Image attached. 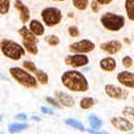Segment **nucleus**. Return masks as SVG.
Instances as JSON below:
<instances>
[{
    "label": "nucleus",
    "mask_w": 134,
    "mask_h": 134,
    "mask_svg": "<svg viewBox=\"0 0 134 134\" xmlns=\"http://www.w3.org/2000/svg\"><path fill=\"white\" fill-rule=\"evenodd\" d=\"M62 84L70 91L74 92H85L89 89V84L87 79L77 70L65 71L61 76Z\"/></svg>",
    "instance_id": "f257e3e1"
},
{
    "label": "nucleus",
    "mask_w": 134,
    "mask_h": 134,
    "mask_svg": "<svg viewBox=\"0 0 134 134\" xmlns=\"http://www.w3.org/2000/svg\"><path fill=\"white\" fill-rule=\"evenodd\" d=\"M0 50L4 57L13 61H18L25 54V48L23 47V45L8 39L1 40Z\"/></svg>",
    "instance_id": "f03ea898"
},
{
    "label": "nucleus",
    "mask_w": 134,
    "mask_h": 134,
    "mask_svg": "<svg viewBox=\"0 0 134 134\" xmlns=\"http://www.w3.org/2000/svg\"><path fill=\"white\" fill-rule=\"evenodd\" d=\"M10 76L19 83L21 86L25 88H37L38 87V81L37 79L29 73L26 69L20 68V67H12L8 70Z\"/></svg>",
    "instance_id": "7ed1b4c3"
},
{
    "label": "nucleus",
    "mask_w": 134,
    "mask_h": 134,
    "mask_svg": "<svg viewBox=\"0 0 134 134\" xmlns=\"http://www.w3.org/2000/svg\"><path fill=\"white\" fill-rule=\"evenodd\" d=\"M102 25L110 31H118L125 26V18L121 15L106 13L100 17Z\"/></svg>",
    "instance_id": "20e7f679"
},
{
    "label": "nucleus",
    "mask_w": 134,
    "mask_h": 134,
    "mask_svg": "<svg viewBox=\"0 0 134 134\" xmlns=\"http://www.w3.org/2000/svg\"><path fill=\"white\" fill-rule=\"evenodd\" d=\"M41 17L46 26L52 27L61 22L62 13L57 7H46L41 12Z\"/></svg>",
    "instance_id": "39448f33"
},
{
    "label": "nucleus",
    "mask_w": 134,
    "mask_h": 134,
    "mask_svg": "<svg viewBox=\"0 0 134 134\" xmlns=\"http://www.w3.org/2000/svg\"><path fill=\"white\" fill-rule=\"evenodd\" d=\"M94 48L95 44L88 39H83L69 45V51L73 53H88L94 50Z\"/></svg>",
    "instance_id": "423d86ee"
},
{
    "label": "nucleus",
    "mask_w": 134,
    "mask_h": 134,
    "mask_svg": "<svg viewBox=\"0 0 134 134\" xmlns=\"http://www.w3.org/2000/svg\"><path fill=\"white\" fill-rule=\"evenodd\" d=\"M65 63L73 68L86 66L89 63V59L85 53H74L65 58Z\"/></svg>",
    "instance_id": "0eeeda50"
},
{
    "label": "nucleus",
    "mask_w": 134,
    "mask_h": 134,
    "mask_svg": "<svg viewBox=\"0 0 134 134\" xmlns=\"http://www.w3.org/2000/svg\"><path fill=\"white\" fill-rule=\"evenodd\" d=\"M105 92L109 97L114 98V99H119V100L127 99V97L129 95L127 90H125L120 87L111 85V84H108L105 86Z\"/></svg>",
    "instance_id": "6e6552de"
},
{
    "label": "nucleus",
    "mask_w": 134,
    "mask_h": 134,
    "mask_svg": "<svg viewBox=\"0 0 134 134\" xmlns=\"http://www.w3.org/2000/svg\"><path fill=\"white\" fill-rule=\"evenodd\" d=\"M111 124L115 129H117L121 132L131 131L134 127L132 121H130V119L125 118V117H113L111 119Z\"/></svg>",
    "instance_id": "1a4fd4ad"
},
{
    "label": "nucleus",
    "mask_w": 134,
    "mask_h": 134,
    "mask_svg": "<svg viewBox=\"0 0 134 134\" xmlns=\"http://www.w3.org/2000/svg\"><path fill=\"white\" fill-rule=\"evenodd\" d=\"M14 6H15V8L18 10V13H19V17H20L21 22H22L23 24L27 23V22L29 21V18H30L29 8H28L21 0H15Z\"/></svg>",
    "instance_id": "9d476101"
},
{
    "label": "nucleus",
    "mask_w": 134,
    "mask_h": 134,
    "mask_svg": "<svg viewBox=\"0 0 134 134\" xmlns=\"http://www.w3.org/2000/svg\"><path fill=\"white\" fill-rule=\"evenodd\" d=\"M117 81L125 87L134 89V73L130 71H120L117 74Z\"/></svg>",
    "instance_id": "9b49d317"
},
{
    "label": "nucleus",
    "mask_w": 134,
    "mask_h": 134,
    "mask_svg": "<svg viewBox=\"0 0 134 134\" xmlns=\"http://www.w3.org/2000/svg\"><path fill=\"white\" fill-rule=\"evenodd\" d=\"M100 49L106 52V53H109V54H115L117 53L120 49H121V43L119 41H116V40H112V41H109V42H105L103 44H100Z\"/></svg>",
    "instance_id": "f8f14e48"
},
{
    "label": "nucleus",
    "mask_w": 134,
    "mask_h": 134,
    "mask_svg": "<svg viewBox=\"0 0 134 134\" xmlns=\"http://www.w3.org/2000/svg\"><path fill=\"white\" fill-rule=\"evenodd\" d=\"M54 96L58 99V102L61 104V106L64 107H73L74 106V99L71 95L63 92V91H55L54 92Z\"/></svg>",
    "instance_id": "ddd939ff"
},
{
    "label": "nucleus",
    "mask_w": 134,
    "mask_h": 134,
    "mask_svg": "<svg viewBox=\"0 0 134 134\" xmlns=\"http://www.w3.org/2000/svg\"><path fill=\"white\" fill-rule=\"evenodd\" d=\"M19 35L22 37V40L23 41H26V42H36L38 43V39H37V36L34 35L29 28H27L26 26H22L19 30H18Z\"/></svg>",
    "instance_id": "4468645a"
},
{
    "label": "nucleus",
    "mask_w": 134,
    "mask_h": 134,
    "mask_svg": "<svg viewBox=\"0 0 134 134\" xmlns=\"http://www.w3.org/2000/svg\"><path fill=\"white\" fill-rule=\"evenodd\" d=\"M99 66L100 68L104 70V71H113L115 68H116V62L113 58H110V57H107V58H104L100 60L99 62Z\"/></svg>",
    "instance_id": "2eb2a0df"
},
{
    "label": "nucleus",
    "mask_w": 134,
    "mask_h": 134,
    "mask_svg": "<svg viewBox=\"0 0 134 134\" xmlns=\"http://www.w3.org/2000/svg\"><path fill=\"white\" fill-rule=\"evenodd\" d=\"M29 30L34 34V35H36L37 37H39V36H42L43 34H44V31H45V28H44V25L40 22V21H38V20H31L30 22H29Z\"/></svg>",
    "instance_id": "dca6fc26"
},
{
    "label": "nucleus",
    "mask_w": 134,
    "mask_h": 134,
    "mask_svg": "<svg viewBox=\"0 0 134 134\" xmlns=\"http://www.w3.org/2000/svg\"><path fill=\"white\" fill-rule=\"evenodd\" d=\"M126 13L129 20L134 21V0H126L125 2Z\"/></svg>",
    "instance_id": "f3484780"
},
{
    "label": "nucleus",
    "mask_w": 134,
    "mask_h": 134,
    "mask_svg": "<svg viewBox=\"0 0 134 134\" xmlns=\"http://www.w3.org/2000/svg\"><path fill=\"white\" fill-rule=\"evenodd\" d=\"M23 47L25 48V50L27 52H29L30 54L36 55L38 53V46L36 42H26V41H22Z\"/></svg>",
    "instance_id": "a211bd4d"
},
{
    "label": "nucleus",
    "mask_w": 134,
    "mask_h": 134,
    "mask_svg": "<svg viewBox=\"0 0 134 134\" xmlns=\"http://www.w3.org/2000/svg\"><path fill=\"white\" fill-rule=\"evenodd\" d=\"M28 127L27 124H22V122H14L8 126V132L9 133H17L25 130Z\"/></svg>",
    "instance_id": "6ab92c4d"
},
{
    "label": "nucleus",
    "mask_w": 134,
    "mask_h": 134,
    "mask_svg": "<svg viewBox=\"0 0 134 134\" xmlns=\"http://www.w3.org/2000/svg\"><path fill=\"white\" fill-rule=\"evenodd\" d=\"M35 74H36L37 81H38L40 84L46 85V84L48 83V75H47V73H46L45 71H43V70H41V69H37V71L35 72Z\"/></svg>",
    "instance_id": "aec40b11"
},
{
    "label": "nucleus",
    "mask_w": 134,
    "mask_h": 134,
    "mask_svg": "<svg viewBox=\"0 0 134 134\" xmlns=\"http://www.w3.org/2000/svg\"><path fill=\"white\" fill-rule=\"evenodd\" d=\"M95 104V99L92 98V97H83L80 102V107L84 110H87V109H90L92 106H94Z\"/></svg>",
    "instance_id": "412c9836"
},
{
    "label": "nucleus",
    "mask_w": 134,
    "mask_h": 134,
    "mask_svg": "<svg viewBox=\"0 0 134 134\" xmlns=\"http://www.w3.org/2000/svg\"><path fill=\"white\" fill-rule=\"evenodd\" d=\"M89 0H72L73 6L79 10H85L88 6Z\"/></svg>",
    "instance_id": "4be33fe9"
},
{
    "label": "nucleus",
    "mask_w": 134,
    "mask_h": 134,
    "mask_svg": "<svg viewBox=\"0 0 134 134\" xmlns=\"http://www.w3.org/2000/svg\"><path fill=\"white\" fill-rule=\"evenodd\" d=\"M89 122H90V126L94 129H98L103 125V121L95 115H89Z\"/></svg>",
    "instance_id": "5701e85b"
},
{
    "label": "nucleus",
    "mask_w": 134,
    "mask_h": 134,
    "mask_svg": "<svg viewBox=\"0 0 134 134\" xmlns=\"http://www.w3.org/2000/svg\"><path fill=\"white\" fill-rule=\"evenodd\" d=\"M124 117L128 118V119H131V120H134V108L133 107H130V106H127L122 109L121 111Z\"/></svg>",
    "instance_id": "b1692460"
},
{
    "label": "nucleus",
    "mask_w": 134,
    "mask_h": 134,
    "mask_svg": "<svg viewBox=\"0 0 134 134\" xmlns=\"http://www.w3.org/2000/svg\"><path fill=\"white\" fill-rule=\"evenodd\" d=\"M10 7V0H1L0 1V14L6 15L9 12Z\"/></svg>",
    "instance_id": "393cba45"
},
{
    "label": "nucleus",
    "mask_w": 134,
    "mask_h": 134,
    "mask_svg": "<svg viewBox=\"0 0 134 134\" xmlns=\"http://www.w3.org/2000/svg\"><path fill=\"white\" fill-rule=\"evenodd\" d=\"M45 42L50 46H57L60 44V39L55 35H49L45 37Z\"/></svg>",
    "instance_id": "a878e982"
},
{
    "label": "nucleus",
    "mask_w": 134,
    "mask_h": 134,
    "mask_svg": "<svg viewBox=\"0 0 134 134\" xmlns=\"http://www.w3.org/2000/svg\"><path fill=\"white\" fill-rule=\"evenodd\" d=\"M65 122H66L67 125L73 127V128H76V129L81 130V131H85V128H84L83 124L80 122V121H77V120H75V119H71V118H70V119H66Z\"/></svg>",
    "instance_id": "bb28decb"
},
{
    "label": "nucleus",
    "mask_w": 134,
    "mask_h": 134,
    "mask_svg": "<svg viewBox=\"0 0 134 134\" xmlns=\"http://www.w3.org/2000/svg\"><path fill=\"white\" fill-rule=\"evenodd\" d=\"M22 66L24 67V69H26L27 71L29 72H36L37 71V67H36V64L31 61H24L22 63Z\"/></svg>",
    "instance_id": "cd10ccee"
},
{
    "label": "nucleus",
    "mask_w": 134,
    "mask_h": 134,
    "mask_svg": "<svg viewBox=\"0 0 134 134\" xmlns=\"http://www.w3.org/2000/svg\"><path fill=\"white\" fill-rule=\"evenodd\" d=\"M121 64L124 65V67L130 68L132 66V64H133V60H132V58L130 55H125L122 58V60H121Z\"/></svg>",
    "instance_id": "c85d7f7f"
},
{
    "label": "nucleus",
    "mask_w": 134,
    "mask_h": 134,
    "mask_svg": "<svg viewBox=\"0 0 134 134\" xmlns=\"http://www.w3.org/2000/svg\"><path fill=\"white\" fill-rule=\"evenodd\" d=\"M68 34H69L70 37L75 38V37H77L80 35V31H79V28L76 26H70L68 28Z\"/></svg>",
    "instance_id": "c756f323"
},
{
    "label": "nucleus",
    "mask_w": 134,
    "mask_h": 134,
    "mask_svg": "<svg viewBox=\"0 0 134 134\" xmlns=\"http://www.w3.org/2000/svg\"><path fill=\"white\" fill-rule=\"evenodd\" d=\"M46 100H47L48 104L52 105L53 107H57V108H60V107H61V104L58 102L57 98H52V97H50V96H46Z\"/></svg>",
    "instance_id": "7c9ffc66"
},
{
    "label": "nucleus",
    "mask_w": 134,
    "mask_h": 134,
    "mask_svg": "<svg viewBox=\"0 0 134 134\" xmlns=\"http://www.w3.org/2000/svg\"><path fill=\"white\" fill-rule=\"evenodd\" d=\"M90 6H91V10L93 13H98V10H99V3L96 0H92Z\"/></svg>",
    "instance_id": "2f4dec72"
},
{
    "label": "nucleus",
    "mask_w": 134,
    "mask_h": 134,
    "mask_svg": "<svg viewBox=\"0 0 134 134\" xmlns=\"http://www.w3.org/2000/svg\"><path fill=\"white\" fill-rule=\"evenodd\" d=\"M41 111L45 114H53V111L51 109L47 108V107H41Z\"/></svg>",
    "instance_id": "473e14b6"
},
{
    "label": "nucleus",
    "mask_w": 134,
    "mask_h": 134,
    "mask_svg": "<svg viewBox=\"0 0 134 134\" xmlns=\"http://www.w3.org/2000/svg\"><path fill=\"white\" fill-rule=\"evenodd\" d=\"M15 117H16L17 119H20V120H25V119L27 118L26 114H24V113H19V114H17Z\"/></svg>",
    "instance_id": "72a5a7b5"
},
{
    "label": "nucleus",
    "mask_w": 134,
    "mask_h": 134,
    "mask_svg": "<svg viewBox=\"0 0 134 134\" xmlns=\"http://www.w3.org/2000/svg\"><path fill=\"white\" fill-rule=\"evenodd\" d=\"M100 5H107V4H109V3H111L112 2V0H96Z\"/></svg>",
    "instance_id": "f704fd0d"
},
{
    "label": "nucleus",
    "mask_w": 134,
    "mask_h": 134,
    "mask_svg": "<svg viewBox=\"0 0 134 134\" xmlns=\"http://www.w3.org/2000/svg\"><path fill=\"white\" fill-rule=\"evenodd\" d=\"M32 119H35V120H40V118H39L38 116H32Z\"/></svg>",
    "instance_id": "c9c22d12"
},
{
    "label": "nucleus",
    "mask_w": 134,
    "mask_h": 134,
    "mask_svg": "<svg viewBox=\"0 0 134 134\" xmlns=\"http://www.w3.org/2000/svg\"><path fill=\"white\" fill-rule=\"evenodd\" d=\"M52 1H65V0H52Z\"/></svg>",
    "instance_id": "e433bc0d"
},
{
    "label": "nucleus",
    "mask_w": 134,
    "mask_h": 134,
    "mask_svg": "<svg viewBox=\"0 0 134 134\" xmlns=\"http://www.w3.org/2000/svg\"><path fill=\"white\" fill-rule=\"evenodd\" d=\"M133 102H134V97H133Z\"/></svg>",
    "instance_id": "4c0bfd02"
},
{
    "label": "nucleus",
    "mask_w": 134,
    "mask_h": 134,
    "mask_svg": "<svg viewBox=\"0 0 134 134\" xmlns=\"http://www.w3.org/2000/svg\"><path fill=\"white\" fill-rule=\"evenodd\" d=\"M0 1H1V0H0Z\"/></svg>",
    "instance_id": "58836bf2"
}]
</instances>
